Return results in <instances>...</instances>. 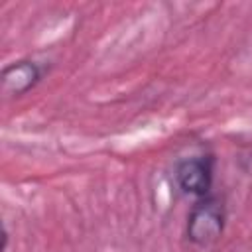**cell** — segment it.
Wrapping results in <instances>:
<instances>
[{"label": "cell", "instance_id": "6da1fadb", "mask_svg": "<svg viewBox=\"0 0 252 252\" xmlns=\"http://www.w3.org/2000/svg\"><path fill=\"white\" fill-rule=\"evenodd\" d=\"M224 205L219 197H201L189 211L187 217V238L197 246H209L217 242L224 230Z\"/></svg>", "mask_w": 252, "mask_h": 252}, {"label": "cell", "instance_id": "7a4b0ae2", "mask_svg": "<svg viewBox=\"0 0 252 252\" xmlns=\"http://www.w3.org/2000/svg\"><path fill=\"white\" fill-rule=\"evenodd\" d=\"M175 179L183 193L195 197H207L213 185V159L187 158L179 161L175 169Z\"/></svg>", "mask_w": 252, "mask_h": 252}, {"label": "cell", "instance_id": "3957f363", "mask_svg": "<svg viewBox=\"0 0 252 252\" xmlns=\"http://www.w3.org/2000/svg\"><path fill=\"white\" fill-rule=\"evenodd\" d=\"M39 79H41V69L37 67V63L28 61V59L14 61V63L6 65L0 75L2 91L12 96L26 94L30 89H33L37 85Z\"/></svg>", "mask_w": 252, "mask_h": 252}]
</instances>
